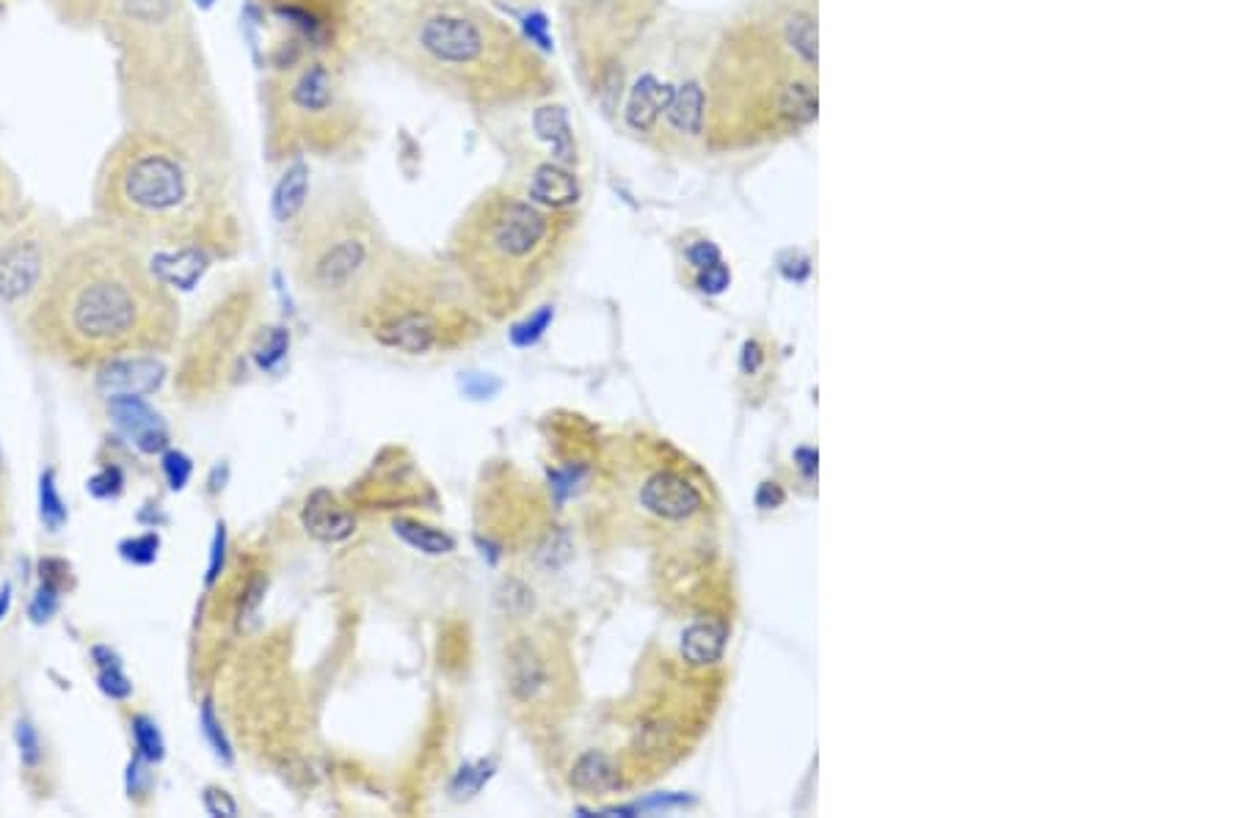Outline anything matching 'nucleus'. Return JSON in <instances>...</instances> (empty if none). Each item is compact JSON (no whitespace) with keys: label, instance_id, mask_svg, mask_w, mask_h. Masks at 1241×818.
Wrapping results in <instances>:
<instances>
[{"label":"nucleus","instance_id":"1a4fd4ad","mask_svg":"<svg viewBox=\"0 0 1241 818\" xmlns=\"http://www.w3.org/2000/svg\"><path fill=\"white\" fill-rule=\"evenodd\" d=\"M248 14L270 25V45H290L310 52L357 61V25L362 0H246Z\"/></svg>","mask_w":1241,"mask_h":818},{"label":"nucleus","instance_id":"4be33fe9","mask_svg":"<svg viewBox=\"0 0 1241 818\" xmlns=\"http://www.w3.org/2000/svg\"><path fill=\"white\" fill-rule=\"evenodd\" d=\"M784 45L789 47V52H792L795 58H798L803 67L814 69L816 67V58H820V50H816V23L811 14L805 12H795L789 14L787 20H784Z\"/></svg>","mask_w":1241,"mask_h":818},{"label":"nucleus","instance_id":"a19ab883","mask_svg":"<svg viewBox=\"0 0 1241 818\" xmlns=\"http://www.w3.org/2000/svg\"><path fill=\"white\" fill-rule=\"evenodd\" d=\"M9 604H12V587H3V593H0V620L7 618Z\"/></svg>","mask_w":1241,"mask_h":818},{"label":"nucleus","instance_id":"f03ea898","mask_svg":"<svg viewBox=\"0 0 1241 818\" xmlns=\"http://www.w3.org/2000/svg\"><path fill=\"white\" fill-rule=\"evenodd\" d=\"M94 215L138 252L152 248L150 262L169 257L213 262L241 237L237 179L136 130H121L105 149L94 177Z\"/></svg>","mask_w":1241,"mask_h":818},{"label":"nucleus","instance_id":"ddd939ff","mask_svg":"<svg viewBox=\"0 0 1241 818\" xmlns=\"http://www.w3.org/2000/svg\"><path fill=\"white\" fill-rule=\"evenodd\" d=\"M108 413H111V419H114L116 428L121 430V435H125V439H130L132 444L141 449V453L155 455V453H161L163 446H166V441H169L166 424H163V419L158 417V413L152 411V408L147 406L144 400H141V395L111 397Z\"/></svg>","mask_w":1241,"mask_h":818},{"label":"nucleus","instance_id":"c756f323","mask_svg":"<svg viewBox=\"0 0 1241 818\" xmlns=\"http://www.w3.org/2000/svg\"><path fill=\"white\" fill-rule=\"evenodd\" d=\"M100 689H103V692L108 694V698H114V700L130 698L132 683L127 681V676H125V673H121L119 662L105 664V667H100Z\"/></svg>","mask_w":1241,"mask_h":818},{"label":"nucleus","instance_id":"39448f33","mask_svg":"<svg viewBox=\"0 0 1241 818\" xmlns=\"http://www.w3.org/2000/svg\"><path fill=\"white\" fill-rule=\"evenodd\" d=\"M353 63L290 45H268L257 103L270 166L323 163L348 168L373 155L379 121L351 81Z\"/></svg>","mask_w":1241,"mask_h":818},{"label":"nucleus","instance_id":"f257e3e1","mask_svg":"<svg viewBox=\"0 0 1241 818\" xmlns=\"http://www.w3.org/2000/svg\"><path fill=\"white\" fill-rule=\"evenodd\" d=\"M357 61L381 63L486 121L564 92L546 52L483 0H362Z\"/></svg>","mask_w":1241,"mask_h":818},{"label":"nucleus","instance_id":"4c0bfd02","mask_svg":"<svg viewBox=\"0 0 1241 818\" xmlns=\"http://www.w3.org/2000/svg\"><path fill=\"white\" fill-rule=\"evenodd\" d=\"M687 257H689V262L696 265L698 270L709 268V265H715V262H720L718 248H715L709 241H701V243H696V246H689Z\"/></svg>","mask_w":1241,"mask_h":818},{"label":"nucleus","instance_id":"9b49d317","mask_svg":"<svg viewBox=\"0 0 1241 818\" xmlns=\"http://www.w3.org/2000/svg\"><path fill=\"white\" fill-rule=\"evenodd\" d=\"M61 243L47 221L23 212L12 230L0 235V301L20 304L36 295L61 252Z\"/></svg>","mask_w":1241,"mask_h":818},{"label":"nucleus","instance_id":"bb28decb","mask_svg":"<svg viewBox=\"0 0 1241 818\" xmlns=\"http://www.w3.org/2000/svg\"><path fill=\"white\" fill-rule=\"evenodd\" d=\"M288 348H290V334L285 331V328H268V331L259 337V344L254 353H257V361L263 370H274V366L285 359Z\"/></svg>","mask_w":1241,"mask_h":818},{"label":"nucleus","instance_id":"a878e982","mask_svg":"<svg viewBox=\"0 0 1241 818\" xmlns=\"http://www.w3.org/2000/svg\"><path fill=\"white\" fill-rule=\"evenodd\" d=\"M132 736H136V750L138 756L144 758V761H161L163 758V738H161V731H158V725L152 720H147V716H136L132 720Z\"/></svg>","mask_w":1241,"mask_h":818},{"label":"nucleus","instance_id":"2eb2a0df","mask_svg":"<svg viewBox=\"0 0 1241 818\" xmlns=\"http://www.w3.org/2000/svg\"><path fill=\"white\" fill-rule=\"evenodd\" d=\"M640 502H643L651 513L668 521L689 518V515H696L698 510L704 507V499L701 493L696 491V486H689L684 477L673 475V471H662V475L651 477V480L643 486Z\"/></svg>","mask_w":1241,"mask_h":818},{"label":"nucleus","instance_id":"dca6fc26","mask_svg":"<svg viewBox=\"0 0 1241 818\" xmlns=\"http://www.w3.org/2000/svg\"><path fill=\"white\" fill-rule=\"evenodd\" d=\"M301 524H304L306 533H310L315 540H321V544H339V540H348L353 535V529H357L353 515L348 513V510L337 502V496H334L332 491H326V488L310 493V499L304 502V510H301Z\"/></svg>","mask_w":1241,"mask_h":818},{"label":"nucleus","instance_id":"e433bc0d","mask_svg":"<svg viewBox=\"0 0 1241 818\" xmlns=\"http://www.w3.org/2000/svg\"><path fill=\"white\" fill-rule=\"evenodd\" d=\"M18 741H20V752H23V761L25 763H36L39 761V736H36L34 727L28 725V722H23L18 731Z\"/></svg>","mask_w":1241,"mask_h":818},{"label":"nucleus","instance_id":"ea45409f","mask_svg":"<svg viewBox=\"0 0 1241 818\" xmlns=\"http://www.w3.org/2000/svg\"><path fill=\"white\" fill-rule=\"evenodd\" d=\"M483 3H489L491 9H497V12H502V7H508V9H524V7H535V3H541V0H483Z\"/></svg>","mask_w":1241,"mask_h":818},{"label":"nucleus","instance_id":"7ed1b4c3","mask_svg":"<svg viewBox=\"0 0 1241 818\" xmlns=\"http://www.w3.org/2000/svg\"><path fill=\"white\" fill-rule=\"evenodd\" d=\"M174 320L172 287L132 243L100 223L61 243L31 312V326L47 344L105 361L163 344Z\"/></svg>","mask_w":1241,"mask_h":818},{"label":"nucleus","instance_id":"393cba45","mask_svg":"<svg viewBox=\"0 0 1241 818\" xmlns=\"http://www.w3.org/2000/svg\"><path fill=\"white\" fill-rule=\"evenodd\" d=\"M39 507H42V521L47 524V529L58 533V529L67 524V507H63L61 493H58L56 486V475H53L50 469H47L39 480Z\"/></svg>","mask_w":1241,"mask_h":818},{"label":"nucleus","instance_id":"f8f14e48","mask_svg":"<svg viewBox=\"0 0 1241 818\" xmlns=\"http://www.w3.org/2000/svg\"><path fill=\"white\" fill-rule=\"evenodd\" d=\"M508 687L519 705H533L552 687V667L538 642L519 636L508 647Z\"/></svg>","mask_w":1241,"mask_h":818},{"label":"nucleus","instance_id":"2f4dec72","mask_svg":"<svg viewBox=\"0 0 1241 818\" xmlns=\"http://www.w3.org/2000/svg\"><path fill=\"white\" fill-rule=\"evenodd\" d=\"M121 482H125L121 471L116 466H111V469H103L89 480V493L97 499H111L121 491Z\"/></svg>","mask_w":1241,"mask_h":818},{"label":"nucleus","instance_id":"473e14b6","mask_svg":"<svg viewBox=\"0 0 1241 818\" xmlns=\"http://www.w3.org/2000/svg\"><path fill=\"white\" fill-rule=\"evenodd\" d=\"M201 731H205V736L210 738V744H213V750L219 752V756L224 758V761H230V758H232V756H230V744H227L224 733H221V725H219V722H216L213 709H210V703H207L205 709H201Z\"/></svg>","mask_w":1241,"mask_h":818},{"label":"nucleus","instance_id":"0eeeda50","mask_svg":"<svg viewBox=\"0 0 1241 818\" xmlns=\"http://www.w3.org/2000/svg\"><path fill=\"white\" fill-rule=\"evenodd\" d=\"M285 226L304 295L328 315L357 320L397 248L368 196L353 183L326 179L310 188L299 215Z\"/></svg>","mask_w":1241,"mask_h":818},{"label":"nucleus","instance_id":"9d476101","mask_svg":"<svg viewBox=\"0 0 1241 818\" xmlns=\"http://www.w3.org/2000/svg\"><path fill=\"white\" fill-rule=\"evenodd\" d=\"M63 28L97 34L111 47L190 17V0H42Z\"/></svg>","mask_w":1241,"mask_h":818},{"label":"nucleus","instance_id":"72a5a7b5","mask_svg":"<svg viewBox=\"0 0 1241 818\" xmlns=\"http://www.w3.org/2000/svg\"><path fill=\"white\" fill-rule=\"evenodd\" d=\"M58 593L61 589L50 587V584L42 582L39 593H36L34 604H31V615H34L36 623H45V620H50V615L58 609Z\"/></svg>","mask_w":1241,"mask_h":818},{"label":"nucleus","instance_id":"f3484780","mask_svg":"<svg viewBox=\"0 0 1241 818\" xmlns=\"http://www.w3.org/2000/svg\"><path fill=\"white\" fill-rule=\"evenodd\" d=\"M673 92H676V89L668 86V83H660L654 74H643V78L633 86V94H629L627 125L633 127L635 132L654 130L660 116H665L668 105H671Z\"/></svg>","mask_w":1241,"mask_h":818},{"label":"nucleus","instance_id":"20e7f679","mask_svg":"<svg viewBox=\"0 0 1241 818\" xmlns=\"http://www.w3.org/2000/svg\"><path fill=\"white\" fill-rule=\"evenodd\" d=\"M121 130L174 143L237 179V132L196 14L114 45Z\"/></svg>","mask_w":1241,"mask_h":818},{"label":"nucleus","instance_id":"cd10ccee","mask_svg":"<svg viewBox=\"0 0 1241 818\" xmlns=\"http://www.w3.org/2000/svg\"><path fill=\"white\" fill-rule=\"evenodd\" d=\"M549 323H552V309H549V306H544V309L535 312L533 317H527L524 323L513 326V331H511L513 344H517V348H530V344H535L541 337H544V331L549 328Z\"/></svg>","mask_w":1241,"mask_h":818},{"label":"nucleus","instance_id":"7c9ffc66","mask_svg":"<svg viewBox=\"0 0 1241 818\" xmlns=\"http://www.w3.org/2000/svg\"><path fill=\"white\" fill-rule=\"evenodd\" d=\"M190 471H194V466H190L188 455L174 453V449L163 455V475H166L169 486H172L174 491H183L185 482L190 480Z\"/></svg>","mask_w":1241,"mask_h":818},{"label":"nucleus","instance_id":"6ab92c4d","mask_svg":"<svg viewBox=\"0 0 1241 818\" xmlns=\"http://www.w3.org/2000/svg\"><path fill=\"white\" fill-rule=\"evenodd\" d=\"M773 108H776L778 119L787 121V125L800 127L814 121L816 119L814 83L803 81V78H789V81H784L781 86L776 89Z\"/></svg>","mask_w":1241,"mask_h":818},{"label":"nucleus","instance_id":"f704fd0d","mask_svg":"<svg viewBox=\"0 0 1241 818\" xmlns=\"http://www.w3.org/2000/svg\"><path fill=\"white\" fill-rule=\"evenodd\" d=\"M729 281H731L729 268H726L723 262L709 265V268H704L701 273H698V287H701L704 292H712V295L723 292L726 287H729Z\"/></svg>","mask_w":1241,"mask_h":818},{"label":"nucleus","instance_id":"412c9836","mask_svg":"<svg viewBox=\"0 0 1241 818\" xmlns=\"http://www.w3.org/2000/svg\"><path fill=\"white\" fill-rule=\"evenodd\" d=\"M726 629L720 623H696L684 631L682 653L689 664H712L723 656Z\"/></svg>","mask_w":1241,"mask_h":818},{"label":"nucleus","instance_id":"a211bd4d","mask_svg":"<svg viewBox=\"0 0 1241 818\" xmlns=\"http://www.w3.org/2000/svg\"><path fill=\"white\" fill-rule=\"evenodd\" d=\"M707 119V89L698 81H687L673 92L671 105L665 110V121L676 132L687 138H698L704 132Z\"/></svg>","mask_w":1241,"mask_h":818},{"label":"nucleus","instance_id":"58836bf2","mask_svg":"<svg viewBox=\"0 0 1241 818\" xmlns=\"http://www.w3.org/2000/svg\"><path fill=\"white\" fill-rule=\"evenodd\" d=\"M224 527L219 524V533H216V544H213V560H210V573H207V582L213 584L216 576H219L221 565H224Z\"/></svg>","mask_w":1241,"mask_h":818},{"label":"nucleus","instance_id":"c9c22d12","mask_svg":"<svg viewBox=\"0 0 1241 818\" xmlns=\"http://www.w3.org/2000/svg\"><path fill=\"white\" fill-rule=\"evenodd\" d=\"M205 807L210 816H237V805L232 802V796L227 794V791L221 788H207L205 791Z\"/></svg>","mask_w":1241,"mask_h":818},{"label":"nucleus","instance_id":"aec40b11","mask_svg":"<svg viewBox=\"0 0 1241 818\" xmlns=\"http://www.w3.org/2000/svg\"><path fill=\"white\" fill-rule=\"evenodd\" d=\"M569 780L575 788L585 791V794H607V791H613L618 785V769L613 767V761L604 752L591 750L577 758Z\"/></svg>","mask_w":1241,"mask_h":818},{"label":"nucleus","instance_id":"4468645a","mask_svg":"<svg viewBox=\"0 0 1241 818\" xmlns=\"http://www.w3.org/2000/svg\"><path fill=\"white\" fill-rule=\"evenodd\" d=\"M163 370L161 361L132 355V359H108L97 375V386L105 395H150L161 386Z\"/></svg>","mask_w":1241,"mask_h":818},{"label":"nucleus","instance_id":"b1692460","mask_svg":"<svg viewBox=\"0 0 1241 818\" xmlns=\"http://www.w3.org/2000/svg\"><path fill=\"white\" fill-rule=\"evenodd\" d=\"M23 218V194L9 163L0 157V235Z\"/></svg>","mask_w":1241,"mask_h":818},{"label":"nucleus","instance_id":"6e6552de","mask_svg":"<svg viewBox=\"0 0 1241 818\" xmlns=\"http://www.w3.org/2000/svg\"><path fill=\"white\" fill-rule=\"evenodd\" d=\"M651 0H558V25L577 81L593 100H620L624 50L643 31Z\"/></svg>","mask_w":1241,"mask_h":818},{"label":"nucleus","instance_id":"5701e85b","mask_svg":"<svg viewBox=\"0 0 1241 818\" xmlns=\"http://www.w3.org/2000/svg\"><path fill=\"white\" fill-rule=\"evenodd\" d=\"M395 535H397V538L406 540L411 549L422 551V554H431V557L450 554V551L455 549V540L450 538L448 533L428 527V524H420V521H408V518L395 521Z\"/></svg>","mask_w":1241,"mask_h":818},{"label":"nucleus","instance_id":"c85d7f7f","mask_svg":"<svg viewBox=\"0 0 1241 818\" xmlns=\"http://www.w3.org/2000/svg\"><path fill=\"white\" fill-rule=\"evenodd\" d=\"M158 546H161L158 535H138V538L125 540V544L119 546V551L125 560L136 562V565H150V562H155L158 557Z\"/></svg>","mask_w":1241,"mask_h":818},{"label":"nucleus","instance_id":"423d86ee","mask_svg":"<svg viewBox=\"0 0 1241 818\" xmlns=\"http://www.w3.org/2000/svg\"><path fill=\"white\" fill-rule=\"evenodd\" d=\"M575 232L571 207L544 204L517 185H489L455 223L450 268L475 306L502 317L530 304L555 279Z\"/></svg>","mask_w":1241,"mask_h":818}]
</instances>
